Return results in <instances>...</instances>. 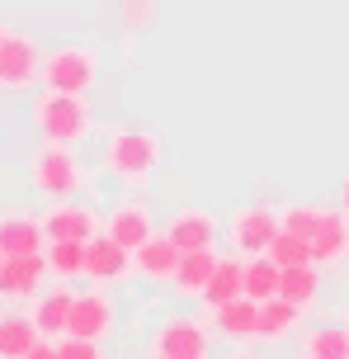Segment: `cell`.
Wrapping results in <instances>:
<instances>
[{
	"mask_svg": "<svg viewBox=\"0 0 349 359\" xmlns=\"http://www.w3.org/2000/svg\"><path fill=\"white\" fill-rule=\"evenodd\" d=\"M48 269L52 279L71 284V279H85V241H48Z\"/></svg>",
	"mask_w": 349,
	"mask_h": 359,
	"instance_id": "cell-25",
	"label": "cell"
},
{
	"mask_svg": "<svg viewBox=\"0 0 349 359\" xmlns=\"http://www.w3.org/2000/svg\"><path fill=\"white\" fill-rule=\"evenodd\" d=\"M0 38H5V24H0Z\"/></svg>",
	"mask_w": 349,
	"mask_h": 359,
	"instance_id": "cell-34",
	"label": "cell"
},
{
	"mask_svg": "<svg viewBox=\"0 0 349 359\" xmlns=\"http://www.w3.org/2000/svg\"><path fill=\"white\" fill-rule=\"evenodd\" d=\"M43 232H48V241H90V236L104 232V217L94 213L90 203L62 198V203H52L43 213Z\"/></svg>",
	"mask_w": 349,
	"mask_h": 359,
	"instance_id": "cell-9",
	"label": "cell"
},
{
	"mask_svg": "<svg viewBox=\"0 0 349 359\" xmlns=\"http://www.w3.org/2000/svg\"><path fill=\"white\" fill-rule=\"evenodd\" d=\"M297 359H349V326L321 322L297 336Z\"/></svg>",
	"mask_w": 349,
	"mask_h": 359,
	"instance_id": "cell-18",
	"label": "cell"
},
{
	"mask_svg": "<svg viewBox=\"0 0 349 359\" xmlns=\"http://www.w3.org/2000/svg\"><path fill=\"white\" fill-rule=\"evenodd\" d=\"M99 165H104L109 180L128 184V189H142V184H151L156 165H161V137L147 133V128H113L104 137Z\"/></svg>",
	"mask_w": 349,
	"mask_h": 359,
	"instance_id": "cell-1",
	"label": "cell"
},
{
	"mask_svg": "<svg viewBox=\"0 0 349 359\" xmlns=\"http://www.w3.org/2000/svg\"><path fill=\"white\" fill-rule=\"evenodd\" d=\"M48 255L34 251V255H5V269H0V298H38L43 293V279H48Z\"/></svg>",
	"mask_w": 349,
	"mask_h": 359,
	"instance_id": "cell-11",
	"label": "cell"
},
{
	"mask_svg": "<svg viewBox=\"0 0 349 359\" xmlns=\"http://www.w3.org/2000/svg\"><path fill=\"white\" fill-rule=\"evenodd\" d=\"M71 307H76V293L66 284H57V288H43V293L34 298L29 317H34V326L48 336V341H62V336L71 331Z\"/></svg>",
	"mask_w": 349,
	"mask_h": 359,
	"instance_id": "cell-15",
	"label": "cell"
},
{
	"mask_svg": "<svg viewBox=\"0 0 349 359\" xmlns=\"http://www.w3.org/2000/svg\"><path fill=\"white\" fill-rule=\"evenodd\" d=\"M57 359H104V355H99V341H85V336H62V341H57Z\"/></svg>",
	"mask_w": 349,
	"mask_h": 359,
	"instance_id": "cell-29",
	"label": "cell"
},
{
	"mask_svg": "<svg viewBox=\"0 0 349 359\" xmlns=\"http://www.w3.org/2000/svg\"><path fill=\"white\" fill-rule=\"evenodd\" d=\"M29 118H34L43 142H62V147H80L94 128L90 100L85 95H66V90H43V95H34Z\"/></svg>",
	"mask_w": 349,
	"mask_h": 359,
	"instance_id": "cell-2",
	"label": "cell"
},
{
	"mask_svg": "<svg viewBox=\"0 0 349 359\" xmlns=\"http://www.w3.org/2000/svg\"><path fill=\"white\" fill-rule=\"evenodd\" d=\"M180 246L170 241L166 232H156V236H147L137 251H132V274H142L147 284H170L175 279V269H180Z\"/></svg>",
	"mask_w": 349,
	"mask_h": 359,
	"instance_id": "cell-14",
	"label": "cell"
},
{
	"mask_svg": "<svg viewBox=\"0 0 349 359\" xmlns=\"http://www.w3.org/2000/svg\"><path fill=\"white\" fill-rule=\"evenodd\" d=\"M132 274V251L123 246V241H113L109 232H99L85 241V279H94V284H123Z\"/></svg>",
	"mask_w": 349,
	"mask_h": 359,
	"instance_id": "cell-10",
	"label": "cell"
},
{
	"mask_svg": "<svg viewBox=\"0 0 349 359\" xmlns=\"http://www.w3.org/2000/svg\"><path fill=\"white\" fill-rule=\"evenodd\" d=\"M278 279H283V269H278L269 255H250V260H245V298H255V303L278 298Z\"/></svg>",
	"mask_w": 349,
	"mask_h": 359,
	"instance_id": "cell-26",
	"label": "cell"
},
{
	"mask_svg": "<svg viewBox=\"0 0 349 359\" xmlns=\"http://www.w3.org/2000/svg\"><path fill=\"white\" fill-rule=\"evenodd\" d=\"M283 232V213L264 208V203H245L236 217H232V246L241 255H264L274 246V236Z\"/></svg>",
	"mask_w": 349,
	"mask_h": 359,
	"instance_id": "cell-7",
	"label": "cell"
},
{
	"mask_svg": "<svg viewBox=\"0 0 349 359\" xmlns=\"http://www.w3.org/2000/svg\"><path fill=\"white\" fill-rule=\"evenodd\" d=\"M19 359H57V341H48V336H43L29 355H19Z\"/></svg>",
	"mask_w": 349,
	"mask_h": 359,
	"instance_id": "cell-31",
	"label": "cell"
},
{
	"mask_svg": "<svg viewBox=\"0 0 349 359\" xmlns=\"http://www.w3.org/2000/svg\"><path fill=\"white\" fill-rule=\"evenodd\" d=\"M297 326H302V307H297V303H288V298H269V303H259L255 341L283 345L288 336H297Z\"/></svg>",
	"mask_w": 349,
	"mask_h": 359,
	"instance_id": "cell-19",
	"label": "cell"
},
{
	"mask_svg": "<svg viewBox=\"0 0 349 359\" xmlns=\"http://www.w3.org/2000/svg\"><path fill=\"white\" fill-rule=\"evenodd\" d=\"M142 10H147V0H123V15H128L132 29H142V24H147V15H142Z\"/></svg>",
	"mask_w": 349,
	"mask_h": 359,
	"instance_id": "cell-30",
	"label": "cell"
},
{
	"mask_svg": "<svg viewBox=\"0 0 349 359\" xmlns=\"http://www.w3.org/2000/svg\"><path fill=\"white\" fill-rule=\"evenodd\" d=\"M38 341H43V331L34 326V317H29V312H19V317H0V359L29 355Z\"/></svg>",
	"mask_w": 349,
	"mask_h": 359,
	"instance_id": "cell-23",
	"label": "cell"
},
{
	"mask_svg": "<svg viewBox=\"0 0 349 359\" xmlns=\"http://www.w3.org/2000/svg\"><path fill=\"white\" fill-rule=\"evenodd\" d=\"M34 81H43L38 43L19 29H5V38H0V90H29Z\"/></svg>",
	"mask_w": 349,
	"mask_h": 359,
	"instance_id": "cell-6",
	"label": "cell"
},
{
	"mask_svg": "<svg viewBox=\"0 0 349 359\" xmlns=\"http://www.w3.org/2000/svg\"><path fill=\"white\" fill-rule=\"evenodd\" d=\"M312 251H316V265H335V260H345V251H349V222H345L340 208H335V213H321V227H316Z\"/></svg>",
	"mask_w": 349,
	"mask_h": 359,
	"instance_id": "cell-22",
	"label": "cell"
},
{
	"mask_svg": "<svg viewBox=\"0 0 349 359\" xmlns=\"http://www.w3.org/2000/svg\"><path fill=\"white\" fill-rule=\"evenodd\" d=\"M269 260H274L278 269H288V265H307V260H316V251H312V241L307 236H297V232H278L274 236V246H269Z\"/></svg>",
	"mask_w": 349,
	"mask_h": 359,
	"instance_id": "cell-27",
	"label": "cell"
},
{
	"mask_svg": "<svg viewBox=\"0 0 349 359\" xmlns=\"http://www.w3.org/2000/svg\"><path fill=\"white\" fill-rule=\"evenodd\" d=\"M321 265L316 260H307V265H288L283 269V279H278V298H288V303H297L302 312L321 298Z\"/></svg>",
	"mask_w": 349,
	"mask_h": 359,
	"instance_id": "cell-21",
	"label": "cell"
},
{
	"mask_svg": "<svg viewBox=\"0 0 349 359\" xmlns=\"http://www.w3.org/2000/svg\"><path fill=\"white\" fill-rule=\"evenodd\" d=\"M218 260H222L218 251H184L180 269H175V279H170V288H175L180 298H203V293H208V279H213V269H218Z\"/></svg>",
	"mask_w": 349,
	"mask_h": 359,
	"instance_id": "cell-20",
	"label": "cell"
},
{
	"mask_svg": "<svg viewBox=\"0 0 349 359\" xmlns=\"http://www.w3.org/2000/svg\"><path fill=\"white\" fill-rule=\"evenodd\" d=\"M340 213L349 217V175H345V184H340Z\"/></svg>",
	"mask_w": 349,
	"mask_h": 359,
	"instance_id": "cell-32",
	"label": "cell"
},
{
	"mask_svg": "<svg viewBox=\"0 0 349 359\" xmlns=\"http://www.w3.org/2000/svg\"><path fill=\"white\" fill-rule=\"evenodd\" d=\"M99 86V53L94 48H52L43 57V90H66V95H90Z\"/></svg>",
	"mask_w": 349,
	"mask_h": 359,
	"instance_id": "cell-4",
	"label": "cell"
},
{
	"mask_svg": "<svg viewBox=\"0 0 349 359\" xmlns=\"http://www.w3.org/2000/svg\"><path fill=\"white\" fill-rule=\"evenodd\" d=\"M151 359H208L213 355V331L199 317H170L151 336Z\"/></svg>",
	"mask_w": 349,
	"mask_h": 359,
	"instance_id": "cell-5",
	"label": "cell"
},
{
	"mask_svg": "<svg viewBox=\"0 0 349 359\" xmlns=\"http://www.w3.org/2000/svg\"><path fill=\"white\" fill-rule=\"evenodd\" d=\"M166 236L180 246V251H218V236H222V222L213 208L203 203H189L166 222Z\"/></svg>",
	"mask_w": 349,
	"mask_h": 359,
	"instance_id": "cell-8",
	"label": "cell"
},
{
	"mask_svg": "<svg viewBox=\"0 0 349 359\" xmlns=\"http://www.w3.org/2000/svg\"><path fill=\"white\" fill-rule=\"evenodd\" d=\"M255 322H259V303L245 298V293L213 307V326H218V336H227V341H255Z\"/></svg>",
	"mask_w": 349,
	"mask_h": 359,
	"instance_id": "cell-17",
	"label": "cell"
},
{
	"mask_svg": "<svg viewBox=\"0 0 349 359\" xmlns=\"http://www.w3.org/2000/svg\"><path fill=\"white\" fill-rule=\"evenodd\" d=\"M0 269H5V251H0Z\"/></svg>",
	"mask_w": 349,
	"mask_h": 359,
	"instance_id": "cell-33",
	"label": "cell"
},
{
	"mask_svg": "<svg viewBox=\"0 0 349 359\" xmlns=\"http://www.w3.org/2000/svg\"><path fill=\"white\" fill-rule=\"evenodd\" d=\"M0 251H5V255L48 251L43 217H38V213H24V208H5V213H0Z\"/></svg>",
	"mask_w": 349,
	"mask_h": 359,
	"instance_id": "cell-13",
	"label": "cell"
},
{
	"mask_svg": "<svg viewBox=\"0 0 349 359\" xmlns=\"http://www.w3.org/2000/svg\"><path fill=\"white\" fill-rule=\"evenodd\" d=\"M316 227H321V208H312V203L283 208V232H297V236H307V241H316Z\"/></svg>",
	"mask_w": 349,
	"mask_h": 359,
	"instance_id": "cell-28",
	"label": "cell"
},
{
	"mask_svg": "<svg viewBox=\"0 0 349 359\" xmlns=\"http://www.w3.org/2000/svg\"><path fill=\"white\" fill-rule=\"evenodd\" d=\"M113 298L99 288H85V293H76V307H71V331L66 336H85V341H104L113 331Z\"/></svg>",
	"mask_w": 349,
	"mask_h": 359,
	"instance_id": "cell-12",
	"label": "cell"
},
{
	"mask_svg": "<svg viewBox=\"0 0 349 359\" xmlns=\"http://www.w3.org/2000/svg\"><path fill=\"white\" fill-rule=\"evenodd\" d=\"M104 232L113 241H123L128 251H137L147 236H156V217H151L147 203H113L109 217H104Z\"/></svg>",
	"mask_w": 349,
	"mask_h": 359,
	"instance_id": "cell-16",
	"label": "cell"
},
{
	"mask_svg": "<svg viewBox=\"0 0 349 359\" xmlns=\"http://www.w3.org/2000/svg\"><path fill=\"white\" fill-rule=\"evenodd\" d=\"M245 293V260H236V255H222L218 260V269H213V279H208V303L218 307V303H227V298H241Z\"/></svg>",
	"mask_w": 349,
	"mask_h": 359,
	"instance_id": "cell-24",
	"label": "cell"
},
{
	"mask_svg": "<svg viewBox=\"0 0 349 359\" xmlns=\"http://www.w3.org/2000/svg\"><path fill=\"white\" fill-rule=\"evenodd\" d=\"M29 184H34L38 198L62 203V198L80 194V184H85V165H80V156H76L71 147L43 142L34 156H29Z\"/></svg>",
	"mask_w": 349,
	"mask_h": 359,
	"instance_id": "cell-3",
	"label": "cell"
}]
</instances>
